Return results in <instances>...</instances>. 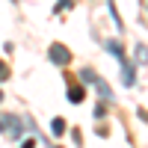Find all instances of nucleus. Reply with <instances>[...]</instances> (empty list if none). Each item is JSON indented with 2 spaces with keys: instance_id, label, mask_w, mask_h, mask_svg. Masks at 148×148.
<instances>
[{
  "instance_id": "f257e3e1",
  "label": "nucleus",
  "mask_w": 148,
  "mask_h": 148,
  "mask_svg": "<svg viewBox=\"0 0 148 148\" xmlns=\"http://www.w3.org/2000/svg\"><path fill=\"white\" fill-rule=\"evenodd\" d=\"M107 51L113 53V56H119V65H121V83H125V86H133V83H136V65L125 59L121 45H119V42H107Z\"/></svg>"
},
{
  "instance_id": "9d476101",
  "label": "nucleus",
  "mask_w": 148,
  "mask_h": 148,
  "mask_svg": "<svg viewBox=\"0 0 148 148\" xmlns=\"http://www.w3.org/2000/svg\"><path fill=\"white\" fill-rule=\"evenodd\" d=\"M71 6V0H59V3H56V9H68Z\"/></svg>"
},
{
  "instance_id": "39448f33",
  "label": "nucleus",
  "mask_w": 148,
  "mask_h": 148,
  "mask_svg": "<svg viewBox=\"0 0 148 148\" xmlns=\"http://www.w3.org/2000/svg\"><path fill=\"white\" fill-rule=\"evenodd\" d=\"M83 98H86V89H83V86H68V101H71V104H80Z\"/></svg>"
},
{
  "instance_id": "423d86ee",
  "label": "nucleus",
  "mask_w": 148,
  "mask_h": 148,
  "mask_svg": "<svg viewBox=\"0 0 148 148\" xmlns=\"http://www.w3.org/2000/svg\"><path fill=\"white\" fill-rule=\"evenodd\" d=\"M133 56H136V62H139V65H148V47H145V45H136Z\"/></svg>"
},
{
  "instance_id": "9b49d317",
  "label": "nucleus",
  "mask_w": 148,
  "mask_h": 148,
  "mask_svg": "<svg viewBox=\"0 0 148 148\" xmlns=\"http://www.w3.org/2000/svg\"><path fill=\"white\" fill-rule=\"evenodd\" d=\"M21 148H33V139H27V142H24V145H21Z\"/></svg>"
},
{
  "instance_id": "0eeeda50",
  "label": "nucleus",
  "mask_w": 148,
  "mask_h": 148,
  "mask_svg": "<svg viewBox=\"0 0 148 148\" xmlns=\"http://www.w3.org/2000/svg\"><path fill=\"white\" fill-rule=\"evenodd\" d=\"M51 130H53V136H62V133H65V121L62 119H53L51 121Z\"/></svg>"
},
{
  "instance_id": "f8f14e48",
  "label": "nucleus",
  "mask_w": 148,
  "mask_h": 148,
  "mask_svg": "<svg viewBox=\"0 0 148 148\" xmlns=\"http://www.w3.org/2000/svg\"><path fill=\"white\" fill-rule=\"evenodd\" d=\"M0 101H3V92H0Z\"/></svg>"
},
{
  "instance_id": "20e7f679",
  "label": "nucleus",
  "mask_w": 148,
  "mask_h": 148,
  "mask_svg": "<svg viewBox=\"0 0 148 148\" xmlns=\"http://www.w3.org/2000/svg\"><path fill=\"white\" fill-rule=\"evenodd\" d=\"M92 86L98 89V95H101L104 101H113V89H110V86H107V80H104V77H98V74H95V80H92Z\"/></svg>"
},
{
  "instance_id": "6e6552de",
  "label": "nucleus",
  "mask_w": 148,
  "mask_h": 148,
  "mask_svg": "<svg viewBox=\"0 0 148 148\" xmlns=\"http://www.w3.org/2000/svg\"><path fill=\"white\" fill-rule=\"evenodd\" d=\"M80 77H83V83H92V80H95V71H89V68H83V71H80Z\"/></svg>"
},
{
  "instance_id": "7ed1b4c3",
  "label": "nucleus",
  "mask_w": 148,
  "mask_h": 148,
  "mask_svg": "<svg viewBox=\"0 0 148 148\" xmlns=\"http://www.w3.org/2000/svg\"><path fill=\"white\" fill-rule=\"evenodd\" d=\"M47 56H51V62H53V65H68V62H71V51H68L65 45H59V42L51 45Z\"/></svg>"
},
{
  "instance_id": "1a4fd4ad",
  "label": "nucleus",
  "mask_w": 148,
  "mask_h": 148,
  "mask_svg": "<svg viewBox=\"0 0 148 148\" xmlns=\"http://www.w3.org/2000/svg\"><path fill=\"white\" fill-rule=\"evenodd\" d=\"M6 77H9V68H6L3 59H0V80H6Z\"/></svg>"
},
{
  "instance_id": "f03ea898",
  "label": "nucleus",
  "mask_w": 148,
  "mask_h": 148,
  "mask_svg": "<svg viewBox=\"0 0 148 148\" xmlns=\"http://www.w3.org/2000/svg\"><path fill=\"white\" fill-rule=\"evenodd\" d=\"M0 130H3L9 139H21V133H24L21 119H18V116H6V119H0Z\"/></svg>"
}]
</instances>
